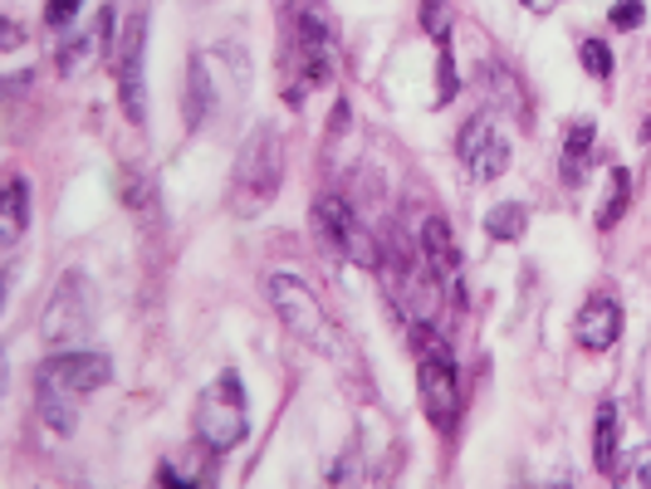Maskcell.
I'll return each mask as SVG.
<instances>
[{"instance_id":"14","label":"cell","mask_w":651,"mask_h":489,"mask_svg":"<svg viewBox=\"0 0 651 489\" xmlns=\"http://www.w3.org/2000/svg\"><path fill=\"white\" fill-rule=\"evenodd\" d=\"M211 465H216V450L201 446V440H191V465H181L177 455H167L162 460V469H158V479H162V489H201L206 485V475H211Z\"/></svg>"},{"instance_id":"27","label":"cell","mask_w":651,"mask_h":489,"mask_svg":"<svg viewBox=\"0 0 651 489\" xmlns=\"http://www.w3.org/2000/svg\"><path fill=\"white\" fill-rule=\"evenodd\" d=\"M553 489H573V485H568V479H559V485H553Z\"/></svg>"},{"instance_id":"19","label":"cell","mask_w":651,"mask_h":489,"mask_svg":"<svg viewBox=\"0 0 651 489\" xmlns=\"http://www.w3.org/2000/svg\"><path fill=\"white\" fill-rule=\"evenodd\" d=\"M524 225H529V211H524L519 201H504L485 215V235H490V240H504V244L524 240Z\"/></svg>"},{"instance_id":"21","label":"cell","mask_w":651,"mask_h":489,"mask_svg":"<svg viewBox=\"0 0 651 489\" xmlns=\"http://www.w3.org/2000/svg\"><path fill=\"white\" fill-rule=\"evenodd\" d=\"M617 489H651V440L627 450V460L617 465Z\"/></svg>"},{"instance_id":"9","label":"cell","mask_w":651,"mask_h":489,"mask_svg":"<svg viewBox=\"0 0 651 489\" xmlns=\"http://www.w3.org/2000/svg\"><path fill=\"white\" fill-rule=\"evenodd\" d=\"M314 230L324 244H334L343 260L353 264H377V240L367 235V225L358 221V211L343 201V196H324L314 205Z\"/></svg>"},{"instance_id":"20","label":"cell","mask_w":651,"mask_h":489,"mask_svg":"<svg viewBox=\"0 0 651 489\" xmlns=\"http://www.w3.org/2000/svg\"><path fill=\"white\" fill-rule=\"evenodd\" d=\"M627 201H631V176H627V166H612L608 196H602V211H598V225H602V230H612V225L627 215Z\"/></svg>"},{"instance_id":"23","label":"cell","mask_w":651,"mask_h":489,"mask_svg":"<svg viewBox=\"0 0 651 489\" xmlns=\"http://www.w3.org/2000/svg\"><path fill=\"white\" fill-rule=\"evenodd\" d=\"M578 59H583V68H588L592 78H608V74H612V49L602 45V39H583V45H578Z\"/></svg>"},{"instance_id":"8","label":"cell","mask_w":651,"mask_h":489,"mask_svg":"<svg viewBox=\"0 0 651 489\" xmlns=\"http://www.w3.org/2000/svg\"><path fill=\"white\" fill-rule=\"evenodd\" d=\"M113 59H118L123 113H128L133 123H148V84H142V64H148V15H142V10H133V15H128V25H123Z\"/></svg>"},{"instance_id":"1","label":"cell","mask_w":651,"mask_h":489,"mask_svg":"<svg viewBox=\"0 0 651 489\" xmlns=\"http://www.w3.org/2000/svg\"><path fill=\"white\" fill-rule=\"evenodd\" d=\"M113 362L103 352H54L50 362L40 367V381H35V401H40V421L54 430V436H74L79 426V397L109 387Z\"/></svg>"},{"instance_id":"17","label":"cell","mask_w":651,"mask_h":489,"mask_svg":"<svg viewBox=\"0 0 651 489\" xmlns=\"http://www.w3.org/2000/svg\"><path fill=\"white\" fill-rule=\"evenodd\" d=\"M592 142H598V123H592V117H578V123L568 127V142H563V181L568 186H578L583 172H588Z\"/></svg>"},{"instance_id":"15","label":"cell","mask_w":651,"mask_h":489,"mask_svg":"<svg viewBox=\"0 0 651 489\" xmlns=\"http://www.w3.org/2000/svg\"><path fill=\"white\" fill-rule=\"evenodd\" d=\"M25 225H30V186H25V176H11V186H5V205H0V244L15 250L21 235H25Z\"/></svg>"},{"instance_id":"4","label":"cell","mask_w":651,"mask_h":489,"mask_svg":"<svg viewBox=\"0 0 651 489\" xmlns=\"http://www.w3.org/2000/svg\"><path fill=\"white\" fill-rule=\"evenodd\" d=\"M285 181V142L275 127H255L236 156V176H230V201L240 215H260L279 196Z\"/></svg>"},{"instance_id":"28","label":"cell","mask_w":651,"mask_h":489,"mask_svg":"<svg viewBox=\"0 0 651 489\" xmlns=\"http://www.w3.org/2000/svg\"><path fill=\"white\" fill-rule=\"evenodd\" d=\"M647 133H651V127H647Z\"/></svg>"},{"instance_id":"12","label":"cell","mask_w":651,"mask_h":489,"mask_svg":"<svg viewBox=\"0 0 651 489\" xmlns=\"http://www.w3.org/2000/svg\"><path fill=\"white\" fill-rule=\"evenodd\" d=\"M573 338L588 352H608L622 338V303L612 293H592L578 309V318H573Z\"/></svg>"},{"instance_id":"5","label":"cell","mask_w":651,"mask_h":489,"mask_svg":"<svg viewBox=\"0 0 651 489\" xmlns=\"http://www.w3.org/2000/svg\"><path fill=\"white\" fill-rule=\"evenodd\" d=\"M246 436H250L246 381H240V372L226 367L221 377L206 381V391H201V401H197V440L211 446L216 455H226V450H236Z\"/></svg>"},{"instance_id":"16","label":"cell","mask_w":651,"mask_h":489,"mask_svg":"<svg viewBox=\"0 0 651 489\" xmlns=\"http://www.w3.org/2000/svg\"><path fill=\"white\" fill-rule=\"evenodd\" d=\"M211 98H216V88H211L206 54H191L187 59V127L206 123V117H211Z\"/></svg>"},{"instance_id":"22","label":"cell","mask_w":651,"mask_h":489,"mask_svg":"<svg viewBox=\"0 0 651 489\" xmlns=\"http://www.w3.org/2000/svg\"><path fill=\"white\" fill-rule=\"evenodd\" d=\"M422 29L436 35V45H451V5L446 0H422Z\"/></svg>"},{"instance_id":"24","label":"cell","mask_w":651,"mask_h":489,"mask_svg":"<svg viewBox=\"0 0 651 489\" xmlns=\"http://www.w3.org/2000/svg\"><path fill=\"white\" fill-rule=\"evenodd\" d=\"M455 93H461V74H455L451 45H441V88H436V108H446V103H451Z\"/></svg>"},{"instance_id":"13","label":"cell","mask_w":651,"mask_h":489,"mask_svg":"<svg viewBox=\"0 0 651 489\" xmlns=\"http://www.w3.org/2000/svg\"><path fill=\"white\" fill-rule=\"evenodd\" d=\"M416 240H422L416 250H422L426 269H431L436 279H455V269H461V250H455V240H451V225H446V215H426Z\"/></svg>"},{"instance_id":"10","label":"cell","mask_w":651,"mask_h":489,"mask_svg":"<svg viewBox=\"0 0 651 489\" xmlns=\"http://www.w3.org/2000/svg\"><path fill=\"white\" fill-rule=\"evenodd\" d=\"M455 152H461L471 181H494V176H504V166H510V137L494 127L490 113H480V117H471V123L461 127Z\"/></svg>"},{"instance_id":"11","label":"cell","mask_w":651,"mask_h":489,"mask_svg":"<svg viewBox=\"0 0 651 489\" xmlns=\"http://www.w3.org/2000/svg\"><path fill=\"white\" fill-rule=\"evenodd\" d=\"M113 15H118V10L103 5V10H99V20H93V25L84 29V35H74L70 45L60 49V74H64V78L89 74V68L99 64V59L109 54V49H118V45H113Z\"/></svg>"},{"instance_id":"6","label":"cell","mask_w":651,"mask_h":489,"mask_svg":"<svg viewBox=\"0 0 651 489\" xmlns=\"http://www.w3.org/2000/svg\"><path fill=\"white\" fill-rule=\"evenodd\" d=\"M416 387H422V411L436 430H455L461 421V377H455V358L441 338L422 342V362H416Z\"/></svg>"},{"instance_id":"25","label":"cell","mask_w":651,"mask_h":489,"mask_svg":"<svg viewBox=\"0 0 651 489\" xmlns=\"http://www.w3.org/2000/svg\"><path fill=\"white\" fill-rule=\"evenodd\" d=\"M608 20H612L617 29H641V20H647V5H641V0H612Z\"/></svg>"},{"instance_id":"18","label":"cell","mask_w":651,"mask_h":489,"mask_svg":"<svg viewBox=\"0 0 651 489\" xmlns=\"http://www.w3.org/2000/svg\"><path fill=\"white\" fill-rule=\"evenodd\" d=\"M592 465L598 469L617 465V406L612 401H602L598 421H592Z\"/></svg>"},{"instance_id":"2","label":"cell","mask_w":651,"mask_h":489,"mask_svg":"<svg viewBox=\"0 0 651 489\" xmlns=\"http://www.w3.org/2000/svg\"><path fill=\"white\" fill-rule=\"evenodd\" d=\"M338 68V25L328 15V5L304 0L295 5V45H289V103L309 93V88L328 84Z\"/></svg>"},{"instance_id":"26","label":"cell","mask_w":651,"mask_h":489,"mask_svg":"<svg viewBox=\"0 0 651 489\" xmlns=\"http://www.w3.org/2000/svg\"><path fill=\"white\" fill-rule=\"evenodd\" d=\"M79 5L84 0H50V5H45V20H50V25H70V20L79 15Z\"/></svg>"},{"instance_id":"7","label":"cell","mask_w":651,"mask_h":489,"mask_svg":"<svg viewBox=\"0 0 651 489\" xmlns=\"http://www.w3.org/2000/svg\"><path fill=\"white\" fill-rule=\"evenodd\" d=\"M93 333V293L89 279L79 269H70L60 279V293L45 309V342L50 348H79L84 338Z\"/></svg>"},{"instance_id":"3","label":"cell","mask_w":651,"mask_h":489,"mask_svg":"<svg viewBox=\"0 0 651 489\" xmlns=\"http://www.w3.org/2000/svg\"><path fill=\"white\" fill-rule=\"evenodd\" d=\"M270 303H275L285 328L295 333L304 348L324 352V358H334V362L348 358L343 333H338V323L328 318V309L314 299V289H309L304 279H295V274H270Z\"/></svg>"}]
</instances>
